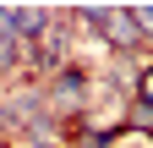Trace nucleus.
Wrapping results in <instances>:
<instances>
[{
	"instance_id": "nucleus-1",
	"label": "nucleus",
	"mask_w": 153,
	"mask_h": 148,
	"mask_svg": "<svg viewBox=\"0 0 153 148\" xmlns=\"http://www.w3.org/2000/svg\"><path fill=\"white\" fill-rule=\"evenodd\" d=\"M104 44L115 55H131L142 44V28H137V16H131V6H104Z\"/></svg>"
},
{
	"instance_id": "nucleus-4",
	"label": "nucleus",
	"mask_w": 153,
	"mask_h": 148,
	"mask_svg": "<svg viewBox=\"0 0 153 148\" xmlns=\"http://www.w3.org/2000/svg\"><path fill=\"white\" fill-rule=\"evenodd\" d=\"M131 16H137V28H142V39H153V6H131Z\"/></svg>"
},
{
	"instance_id": "nucleus-5",
	"label": "nucleus",
	"mask_w": 153,
	"mask_h": 148,
	"mask_svg": "<svg viewBox=\"0 0 153 148\" xmlns=\"http://www.w3.org/2000/svg\"><path fill=\"white\" fill-rule=\"evenodd\" d=\"M131 121H137L142 132H153V110H148V104H137V110H131Z\"/></svg>"
},
{
	"instance_id": "nucleus-2",
	"label": "nucleus",
	"mask_w": 153,
	"mask_h": 148,
	"mask_svg": "<svg viewBox=\"0 0 153 148\" xmlns=\"http://www.w3.org/2000/svg\"><path fill=\"white\" fill-rule=\"evenodd\" d=\"M49 99H55V110H60V115H71V110H82L88 104V71L82 66H60L55 71V88H49Z\"/></svg>"
},
{
	"instance_id": "nucleus-3",
	"label": "nucleus",
	"mask_w": 153,
	"mask_h": 148,
	"mask_svg": "<svg viewBox=\"0 0 153 148\" xmlns=\"http://www.w3.org/2000/svg\"><path fill=\"white\" fill-rule=\"evenodd\" d=\"M131 93H137V104H148V110H153V61H142V71H137V88H131Z\"/></svg>"
}]
</instances>
